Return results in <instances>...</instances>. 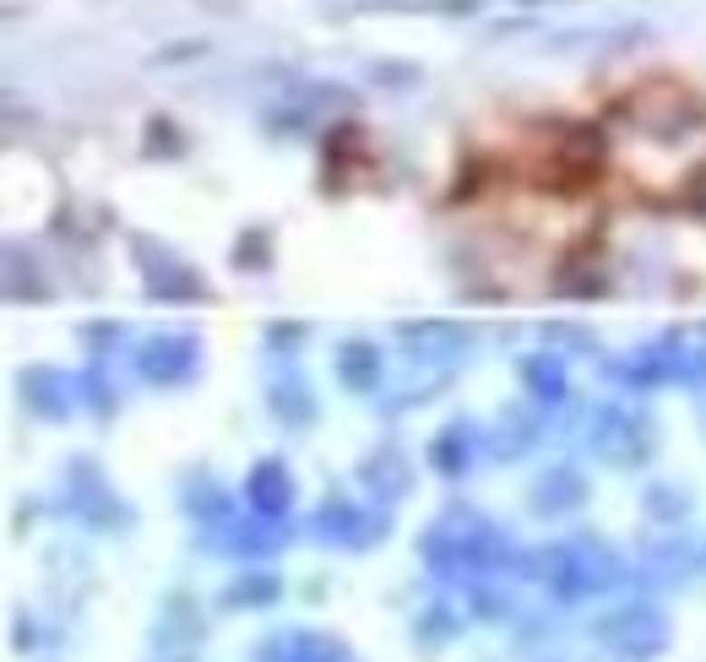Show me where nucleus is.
I'll list each match as a JSON object with an SVG mask.
<instances>
[{
    "instance_id": "2",
    "label": "nucleus",
    "mask_w": 706,
    "mask_h": 662,
    "mask_svg": "<svg viewBox=\"0 0 706 662\" xmlns=\"http://www.w3.org/2000/svg\"><path fill=\"white\" fill-rule=\"evenodd\" d=\"M179 364H190V342L179 348ZM147 375H158V380H169V353H147Z\"/></svg>"
},
{
    "instance_id": "1",
    "label": "nucleus",
    "mask_w": 706,
    "mask_h": 662,
    "mask_svg": "<svg viewBox=\"0 0 706 662\" xmlns=\"http://www.w3.org/2000/svg\"><path fill=\"white\" fill-rule=\"evenodd\" d=\"M277 478H283V473H277V467L266 462V467H256V484H250V500H256V505H261L266 516L277 511Z\"/></svg>"
}]
</instances>
